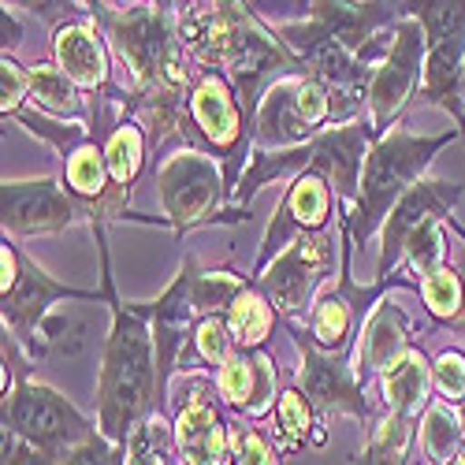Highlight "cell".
<instances>
[{
	"instance_id": "obj_1",
	"label": "cell",
	"mask_w": 465,
	"mask_h": 465,
	"mask_svg": "<svg viewBox=\"0 0 465 465\" xmlns=\"http://www.w3.org/2000/svg\"><path fill=\"white\" fill-rule=\"evenodd\" d=\"M186 49L198 60L223 64L231 71L239 108H246V115L257 112L261 90L268 83L276 86L280 74L305 67L264 26H257L242 5H202L186 26Z\"/></svg>"
},
{
	"instance_id": "obj_2",
	"label": "cell",
	"mask_w": 465,
	"mask_h": 465,
	"mask_svg": "<svg viewBox=\"0 0 465 465\" xmlns=\"http://www.w3.org/2000/svg\"><path fill=\"white\" fill-rule=\"evenodd\" d=\"M104 298L115 305V328L108 335L101 369V429L104 440L127 443L131 429L153 410L161 395L157 342L149 335V309H124L112 294V272L104 264Z\"/></svg>"
},
{
	"instance_id": "obj_3",
	"label": "cell",
	"mask_w": 465,
	"mask_h": 465,
	"mask_svg": "<svg viewBox=\"0 0 465 465\" xmlns=\"http://www.w3.org/2000/svg\"><path fill=\"white\" fill-rule=\"evenodd\" d=\"M97 432L53 387L15 380L5 395V465H53L64 450L94 440Z\"/></svg>"
},
{
	"instance_id": "obj_4",
	"label": "cell",
	"mask_w": 465,
	"mask_h": 465,
	"mask_svg": "<svg viewBox=\"0 0 465 465\" xmlns=\"http://www.w3.org/2000/svg\"><path fill=\"white\" fill-rule=\"evenodd\" d=\"M447 142H454V131L436 134V138H413V134H387L365 161L358 205L351 213V231L354 239L365 242L372 231L391 216V209L410 193V183L417 172L429 168L432 153H440Z\"/></svg>"
},
{
	"instance_id": "obj_5",
	"label": "cell",
	"mask_w": 465,
	"mask_h": 465,
	"mask_svg": "<svg viewBox=\"0 0 465 465\" xmlns=\"http://www.w3.org/2000/svg\"><path fill=\"white\" fill-rule=\"evenodd\" d=\"M413 15L429 37V64H424V97L450 108L465 134L461 108V67H465V5H417Z\"/></svg>"
},
{
	"instance_id": "obj_6",
	"label": "cell",
	"mask_w": 465,
	"mask_h": 465,
	"mask_svg": "<svg viewBox=\"0 0 465 465\" xmlns=\"http://www.w3.org/2000/svg\"><path fill=\"white\" fill-rule=\"evenodd\" d=\"M424 45H429V37H424L420 19L413 15V8L402 12L399 15V26H395L391 53H387L383 67L372 74V90H369L372 131H383L402 112V104L410 101V94L417 86V74H420Z\"/></svg>"
},
{
	"instance_id": "obj_7",
	"label": "cell",
	"mask_w": 465,
	"mask_h": 465,
	"mask_svg": "<svg viewBox=\"0 0 465 465\" xmlns=\"http://www.w3.org/2000/svg\"><path fill=\"white\" fill-rule=\"evenodd\" d=\"M331 261H335V242L328 235H317V231H305V235L294 239L291 250H283L276 261H268L264 276H261L264 298L272 302L280 313H298L309 291L328 272Z\"/></svg>"
},
{
	"instance_id": "obj_8",
	"label": "cell",
	"mask_w": 465,
	"mask_h": 465,
	"mask_svg": "<svg viewBox=\"0 0 465 465\" xmlns=\"http://www.w3.org/2000/svg\"><path fill=\"white\" fill-rule=\"evenodd\" d=\"M60 298H74V302H97L94 291H74L64 287L56 280H49L34 261H26L19 253V272L12 291L5 294V324L12 328V335L19 342L30 346L34 358H42V324L49 321V305Z\"/></svg>"
},
{
	"instance_id": "obj_9",
	"label": "cell",
	"mask_w": 465,
	"mask_h": 465,
	"mask_svg": "<svg viewBox=\"0 0 465 465\" xmlns=\"http://www.w3.org/2000/svg\"><path fill=\"white\" fill-rule=\"evenodd\" d=\"M391 15L395 12L387 5H309V23H291L280 34L287 45L298 49V60L321 45H339L354 56L365 34Z\"/></svg>"
},
{
	"instance_id": "obj_10",
	"label": "cell",
	"mask_w": 465,
	"mask_h": 465,
	"mask_svg": "<svg viewBox=\"0 0 465 465\" xmlns=\"http://www.w3.org/2000/svg\"><path fill=\"white\" fill-rule=\"evenodd\" d=\"M161 198L168 216L179 223V231L205 223V220H220L216 216V202H220V172L209 157L202 153H183L172 157L161 172Z\"/></svg>"
},
{
	"instance_id": "obj_11",
	"label": "cell",
	"mask_w": 465,
	"mask_h": 465,
	"mask_svg": "<svg viewBox=\"0 0 465 465\" xmlns=\"http://www.w3.org/2000/svg\"><path fill=\"white\" fill-rule=\"evenodd\" d=\"M461 198V186H450V183H417L410 186L406 198L391 209L387 216V227H383V257H380V276L387 280L391 268L406 257V246L417 231L440 223L454 202Z\"/></svg>"
},
{
	"instance_id": "obj_12",
	"label": "cell",
	"mask_w": 465,
	"mask_h": 465,
	"mask_svg": "<svg viewBox=\"0 0 465 465\" xmlns=\"http://www.w3.org/2000/svg\"><path fill=\"white\" fill-rule=\"evenodd\" d=\"M79 209L83 202L60 190L53 179L5 183V231L12 235H53L67 227Z\"/></svg>"
},
{
	"instance_id": "obj_13",
	"label": "cell",
	"mask_w": 465,
	"mask_h": 465,
	"mask_svg": "<svg viewBox=\"0 0 465 465\" xmlns=\"http://www.w3.org/2000/svg\"><path fill=\"white\" fill-rule=\"evenodd\" d=\"M302 387H305V399L321 417H328L331 410H346V413H358L365 417L369 406L358 391V380L351 376L346 361L339 354H328L313 339H305V358H302Z\"/></svg>"
},
{
	"instance_id": "obj_14",
	"label": "cell",
	"mask_w": 465,
	"mask_h": 465,
	"mask_svg": "<svg viewBox=\"0 0 465 465\" xmlns=\"http://www.w3.org/2000/svg\"><path fill=\"white\" fill-rule=\"evenodd\" d=\"M369 134L372 127L365 124H351V127H331L324 134H317L313 142H309V149H313V164H309V172H321L324 179H331L339 186V193L346 202L358 198L361 190V168H365V145H369Z\"/></svg>"
},
{
	"instance_id": "obj_15",
	"label": "cell",
	"mask_w": 465,
	"mask_h": 465,
	"mask_svg": "<svg viewBox=\"0 0 465 465\" xmlns=\"http://www.w3.org/2000/svg\"><path fill=\"white\" fill-rule=\"evenodd\" d=\"M193 276L198 268L193 261H186V268L179 272V280L164 291V298L157 305H149V321H153V342H157V372H161V395H164V383L175 369V358L183 354L186 346V331H190V317H193Z\"/></svg>"
},
{
	"instance_id": "obj_16",
	"label": "cell",
	"mask_w": 465,
	"mask_h": 465,
	"mask_svg": "<svg viewBox=\"0 0 465 465\" xmlns=\"http://www.w3.org/2000/svg\"><path fill=\"white\" fill-rule=\"evenodd\" d=\"M298 90H302V79H280L264 94V104L257 112V131H253L257 149H280V145L298 149L317 138V127L298 108Z\"/></svg>"
},
{
	"instance_id": "obj_17",
	"label": "cell",
	"mask_w": 465,
	"mask_h": 465,
	"mask_svg": "<svg viewBox=\"0 0 465 465\" xmlns=\"http://www.w3.org/2000/svg\"><path fill=\"white\" fill-rule=\"evenodd\" d=\"M175 440L186 454V465H223L227 461V436L223 420L205 395V387H193L190 399L179 410L175 420Z\"/></svg>"
},
{
	"instance_id": "obj_18",
	"label": "cell",
	"mask_w": 465,
	"mask_h": 465,
	"mask_svg": "<svg viewBox=\"0 0 465 465\" xmlns=\"http://www.w3.org/2000/svg\"><path fill=\"white\" fill-rule=\"evenodd\" d=\"M220 395L231 402L246 410L250 417L264 413L268 406H272V395H276V365L272 358H268L264 351H242L235 358H227L220 365Z\"/></svg>"
},
{
	"instance_id": "obj_19",
	"label": "cell",
	"mask_w": 465,
	"mask_h": 465,
	"mask_svg": "<svg viewBox=\"0 0 465 465\" xmlns=\"http://www.w3.org/2000/svg\"><path fill=\"white\" fill-rule=\"evenodd\" d=\"M324 220H328V183H324L317 172H305V175L291 186L283 209L276 213L272 227H268L261 264L276 261V250H280V242L291 235V231H302V235H305V231L321 227Z\"/></svg>"
},
{
	"instance_id": "obj_20",
	"label": "cell",
	"mask_w": 465,
	"mask_h": 465,
	"mask_svg": "<svg viewBox=\"0 0 465 465\" xmlns=\"http://www.w3.org/2000/svg\"><path fill=\"white\" fill-rule=\"evenodd\" d=\"M56 60H60V71L83 90H101L108 79L104 49L94 37V30L83 23H67L56 30Z\"/></svg>"
},
{
	"instance_id": "obj_21",
	"label": "cell",
	"mask_w": 465,
	"mask_h": 465,
	"mask_svg": "<svg viewBox=\"0 0 465 465\" xmlns=\"http://www.w3.org/2000/svg\"><path fill=\"white\" fill-rule=\"evenodd\" d=\"M190 112H193V124L202 127V134H205L216 149H227V145L239 142V134H242L239 104L231 101L227 86H223L220 79H213V74H205V79L198 83V90H193Z\"/></svg>"
},
{
	"instance_id": "obj_22",
	"label": "cell",
	"mask_w": 465,
	"mask_h": 465,
	"mask_svg": "<svg viewBox=\"0 0 465 465\" xmlns=\"http://www.w3.org/2000/svg\"><path fill=\"white\" fill-rule=\"evenodd\" d=\"M406 354V324L391 305H383L369 321L361 339V369L365 372H387Z\"/></svg>"
},
{
	"instance_id": "obj_23",
	"label": "cell",
	"mask_w": 465,
	"mask_h": 465,
	"mask_svg": "<svg viewBox=\"0 0 465 465\" xmlns=\"http://www.w3.org/2000/svg\"><path fill=\"white\" fill-rule=\"evenodd\" d=\"M383 395L391 402V410L402 417H410L424 406V399H429V369H424V358L417 351H406L383 372Z\"/></svg>"
},
{
	"instance_id": "obj_24",
	"label": "cell",
	"mask_w": 465,
	"mask_h": 465,
	"mask_svg": "<svg viewBox=\"0 0 465 465\" xmlns=\"http://www.w3.org/2000/svg\"><path fill=\"white\" fill-rule=\"evenodd\" d=\"M268 328H272V302H268L257 287H246L239 302L227 309V331L231 339H239L246 351H257L264 342Z\"/></svg>"
},
{
	"instance_id": "obj_25",
	"label": "cell",
	"mask_w": 465,
	"mask_h": 465,
	"mask_svg": "<svg viewBox=\"0 0 465 465\" xmlns=\"http://www.w3.org/2000/svg\"><path fill=\"white\" fill-rule=\"evenodd\" d=\"M67 186H71V198H79L83 205H94L104 198V153L86 142L74 153H67Z\"/></svg>"
},
{
	"instance_id": "obj_26",
	"label": "cell",
	"mask_w": 465,
	"mask_h": 465,
	"mask_svg": "<svg viewBox=\"0 0 465 465\" xmlns=\"http://www.w3.org/2000/svg\"><path fill=\"white\" fill-rule=\"evenodd\" d=\"M172 450H175V440H172V429L161 413L157 417L149 413L145 420H138L127 436L131 465H172Z\"/></svg>"
},
{
	"instance_id": "obj_27",
	"label": "cell",
	"mask_w": 465,
	"mask_h": 465,
	"mask_svg": "<svg viewBox=\"0 0 465 465\" xmlns=\"http://www.w3.org/2000/svg\"><path fill=\"white\" fill-rule=\"evenodd\" d=\"M458 440H461V420L450 406L436 402L424 410V424H420V443H424V454H429L436 465H447L454 461V450H458Z\"/></svg>"
},
{
	"instance_id": "obj_28",
	"label": "cell",
	"mask_w": 465,
	"mask_h": 465,
	"mask_svg": "<svg viewBox=\"0 0 465 465\" xmlns=\"http://www.w3.org/2000/svg\"><path fill=\"white\" fill-rule=\"evenodd\" d=\"M104 164H108L115 190H127V183H134V175L142 168V134L134 124H120L112 131V138L104 145Z\"/></svg>"
},
{
	"instance_id": "obj_29",
	"label": "cell",
	"mask_w": 465,
	"mask_h": 465,
	"mask_svg": "<svg viewBox=\"0 0 465 465\" xmlns=\"http://www.w3.org/2000/svg\"><path fill=\"white\" fill-rule=\"evenodd\" d=\"M30 90H34V101L42 104L45 112H56V115H74L79 112V94H74V83L67 74L53 64H37L30 67Z\"/></svg>"
},
{
	"instance_id": "obj_30",
	"label": "cell",
	"mask_w": 465,
	"mask_h": 465,
	"mask_svg": "<svg viewBox=\"0 0 465 465\" xmlns=\"http://www.w3.org/2000/svg\"><path fill=\"white\" fill-rule=\"evenodd\" d=\"M250 283L231 276V272H198L193 276V313H205V317H216L220 309H231L239 302V294L246 291Z\"/></svg>"
},
{
	"instance_id": "obj_31",
	"label": "cell",
	"mask_w": 465,
	"mask_h": 465,
	"mask_svg": "<svg viewBox=\"0 0 465 465\" xmlns=\"http://www.w3.org/2000/svg\"><path fill=\"white\" fill-rule=\"evenodd\" d=\"M406 447H410V417L395 413L372 432L361 465H402L406 461Z\"/></svg>"
},
{
	"instance_id": "obj_32",
	"label": "cell",
	"mask_w": 465,
	"mask_h": 465,
	"mask_svg": "<svg viewBox=\"0 0 465 465\" xmlns=\"http://www.w3.org/2000/svg\"><path fill=\"white\" fill-rule=\"evenodd\" d=\"M424 305H429V313L432 317H440V321H458V313H461V280H458V272L454 268H440V272H432L429 280H424Z\"/></svg>"
},
{
	"instance_id": "obj_33",
	"label": "cell",
	"mask_w": 465,
	"mask_h": 465,
	"mask_svg": "<svg viewBox=\"0 0 465 465\" xmlns=\"http://www.w3.org/2000/svg\"><path fill=\"white\" fill-rule=\"evenodd\" d=\"M346 331H351V305H346L342 294H331L317 305L313 313V339L321 351H335V346H342Z\"/></svg>"
},
{
	"instance_id": "obj_34",
	"label": "cell",
	"mask_w": 465,
	"mask_h": 465,
	"mask_svg": "<svg viewBox=\"0 0 465 465\" xmlns=\"http://www.w3.org/2000/svg\"><path fill=\"white\" fill-rule=\"evenodd\" d=\"M406 257H410V264H413V272L424 276V280H429L432 272H440V268H443V264H440V261H443V235H440V223L417 231V235L410 239V246H406Z\"/></svg>"
},
{
	"instance_id": "obj_35",
	"label": "cell",
	"mask_w": 465,
	"mask_h": 465,
	"mask_svg": "<svg viewBox=\"0 0 465 465\" xmlns=\"http://www.w3.org/2000/svg\"><path fill=\"white\" fill-rule=\"evenodd\" d=\"M276 420H280V432L287 436V447L291 443H302L313 429V413H309V399L298 395V391H287L276 406Z\"/></svg>"
},
{
	"instance_id": "obj_36",
	"label": "cell",
	"mask_w": 465,
	"mask_h": 465,
	"mask_svg": "<svg viewBox=\"0 0 465 465\" xmlns=\"http://www.w3.org/2000/svg\"><path fill=\"white\" fill-rule=\"evenodd\" d=\"M193 346L209 365H223L231 358V331L220 317H202L198 331H193Z\"/></svg>"
},
{
	"instance_id": "obj_37",
	"label": "cell",
	"mask_w": 465,
	"mask_h": 465,
	"mask_svg": "<svg viewBox=\"0 0 465 465\" xmlns=\"http://www.w3.org/2000/svg\"><path fill=\"white\" fill-rule=\"evenodd\" d=\"M53 465H120V450L108 447L101 436H94V440H86L79 447L64 450Z\"/></svg>"
},
{
	"instance_id": "obj_38",
	"label": "cell",
	"mask_w": 465,
	"mask_h": 465,
	"mask_svg": "<svg viewBox=\"0 0 465 465\" xmlns=\"http://www.w3.org/2000/svg\"><path fill=\"white\" fill-rule=\"evenodd\" d=\"M436 383H440L443 399H450V402H461L465 399V358L458 351L454 354H443L436 361Z\"/></svg>"
},
{
	"instance_id": "obj_39",
	"label": "cell",
	"mask_w": 465,
	"mask_h": 465,
	"mask_svg": "<svg viewBox=\"0 0 465 465\" xmlns=\"http://www.w3.org/2000/svg\"><path fill=\"white\" fill-rule=\"evenodd\" d=\"M26 83H30V74L15 64V60H8L5 56V67H0V90H5V115L12 112H19V101H23V94H26Z\"/></svg>"
},
{
	"instance_id": "obj_40",
	"label": "cell",
	"mask_w": 465,
	"mask_h": 465,
	"mask_svg": "<svg viewBox=\"0 0 465 465\" xmlns=\"http://www.w3.org/2000/svg\"><path fill=\"white\" fill-rule=\"evenodd\" d=\"M235 461L239 465H272V450L257 432H239L235 436Z\"/></svg>"
},
{
	"instance_id": "obj_41",
	"label": "cell",
	"mask_w": 465,
	"mask_h": 465,
	"mask_svg": "<svg viewBox=\"0 0 465 465\" xmlns=\"http://www.w3.org/2000/svg\"><path fill=\"white\" fill-rule=\"evenodd\" d=\"M19 45V26H15V19L5 12V49H15Z\"/></svg>"
},
{
	"instance_id": "obj_42",
	"label": "cell",
	"mask_w": 465,
	"mask_h": 465,
	"mask_svg": "<svg viewBox=\"0 0 465 465\" xmlns=\"http://www.w3.org/2000/svg\"><path fill=\"white\" fill-rule=\"evenodd\" d=\"M461 272H465V268H461ZM461 305H465V298H461ZM458 328H465V309H461V313H458V321H454Z\"/></svg>"
},
{
	"instance_id": "obj_43",
	"label": "cell",
	"mask_w": 465,
	"mask_h": 465,
	"mask_svg": "<svg viewBox=\"0 0 465 465\" xmlns=\"http://www.w3.org/2000/svg\"><path fill=\"white\" fill-rule=\"evenodd\" d=\"M454 465H465V454H461V458H454Z\"/></svg>"
},
{
	"instance_id": "obj_44",
	"label": "cell",
	"mask_w": 465,
	"mask_h": 465,
	"mask_svg": "<svg viewBox=\"0 0 465 465\" xmlns=\"http://www.w3.org/2000/svg\"><path fill=\"white\" fill-rule=\"evenodd\" d=\"M461 90H465V67H461Z\"/></svg>"
}]
</instances>
